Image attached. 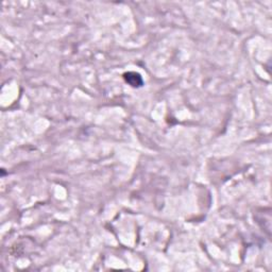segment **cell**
<instances>
[{
  "label": "cell",
  "mask_w": 272,
  "mask_h": 272,
  "mask_svg": "<svg viewBox=\"0 0 272 272\" xmlns=\"http://www.w3.org/2000/svg\"><path fill=\"white\" fill-rule=\"evenodd\" d=\"M134 76V77H136V79H138V78H140V76L138 74H134V72H129V74H124V78H126V82H129V83H131V85H132V86H138V84L136 82H132V81H131V77L130 76ZM133 80H135V78H133Z\"/></svg>",
  "instance_id": "obj_1"
}]
</instances>
